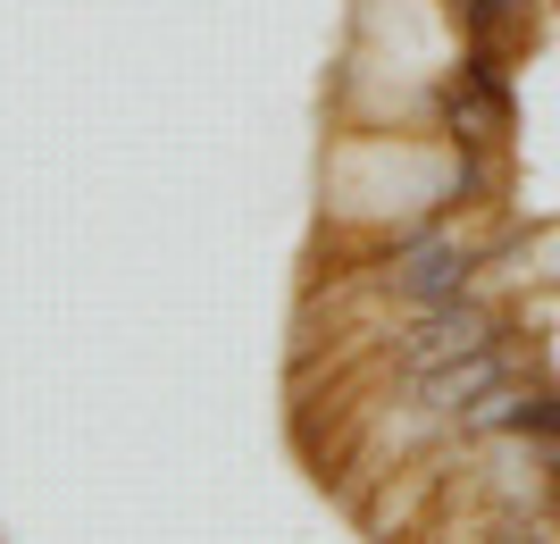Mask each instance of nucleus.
Wrapping results in <instances>:
<instances>
[{
    "instance_id": "1",
    "label": "nucleus",
    "mask_w": 560,
    "mask_h": 544,
    "mask_svg": "<svg viewBox=\"0 0 560 544\" xmlns=\"http://www.w3.org/2000/svg\"><path fill=\"white\" fill-rule=\"evenodd\" d=\"M493 344V319L477 302H460V293H452V302H427L419 319H410V327H401V369H444V360H468V352H486Z\"/></svg>"
},
{
    "instance_id": "2",
    "label": "nucleus",
    "mask_w": 560,
    "mask_h": 544,
    "mask_svg": "<svg viewBox=\"0 0 560 544\" xmlns=\"http://www.w3.org/2000/svg\"><path fill=\"white\" fill-rule=\"evenodd\" d=\"M468 268H477V252L468 243H452V235H427V243H410V252H394V293H410V302H452L468 285Z\"/></svg>"
},
{
    "instance_id": "3",
    "label": "nucleus",
    "mask_w": 560,
    "mask_h": 544,
    "mask_svg": "<svg viewBox=\"0 0 560 544\" xmlns=\"http://www.w3.org/2000/svg\"><path fill=\"white\" fill-rule=\"evenodd\" d=\"M444 118L460 126L468 142H493V135H502L511 101H502V68H493V50H468L460 84H444Z\"/></svg>"
},
{
    "instance_id": "4",
    "label": "nucleus",
    "mask_w": 560,
    "mask_h": 544,
    "mask_svg": "<svg viewBox=\"0 0 560 544\" xmlns=\"http://www.w3.org/2000/svg\"><path fill=\"white\" fill-rule=\"evenodd\" d=\"M486 385H502V344H486V352H468V360H444V369H427L419 394L444 410V419H460V403H477Z\"/></svg>"
},
{
    "instance_id": "5",
    "label": "nucleus",
    "mask_w": 560,
    "mask_h": 544,
    "mask_svg": "<svg viewBox=\"0 0 560 544\" xmlns=\"http://www.w3.org/2000/svg\"><path fill=\"white\" fill-rule=\"evenodd\" d=\"M518 403H527V385H486V394H477V403H460V427L468 436H493V427H518Z\"/></svg>"
},
{
    "instance_id": "6",
    "label": "nucleus",
    "mask_w": 560,
    "mask_h": 544,
    "mask_svg": "<svg viewBox=\"0 0 560 544\" xmlns=\"http://www.w3.org/2000/svg\"><path fill=\"white\" fill-rule=\"evenodd\" d=\"M518 436H560V385H536L518 403Z\"/></svg>"
},
{
    "instance_id": "7",
    "label": "nucleus",
    "mask_w": 560,
    "mask_h": 544,
    "mask_svg": "<svg viewBox=\"0 0 560 544\" xmlns=\"http://www.w3.org/2000/svg\"><path fill=\"white\" fill-rule=\"evenodd\" d=\"M452 9H460V18L477 25V34H493V25H502V18H518L527 0H452Z\"/></svg>"
},
{
    "instance_id": "8",
    "label": "nucleus",
    "mask_w": 560,
    "mask_h": 544,
    "mask_svg": "<svg viewBox=\"0 0 560 544\" xmlns=\"http://www.w3.org/2000/svg\"><path fill=\"white\" fill-rule=\"evenodd\" d=\"M486 544H552V536H544V528H536V520H527V511H511V520L493 528V536H486Z\"/></svg>"
},
{
    "instance_id": "9",
    "label": "nucleus",
    "mask_w": 560,
    "mask_h": 544,
    "mask_svg": "<svg viewBox=\"0 0 560 544\" xmlns=\"http://www.w3.org/2000/svg\"><path fill=\"white\" fill-rule=\"evenodd\" d=\"M552 511H560V470H552Z\"/></svg>"
}]
</instances>
